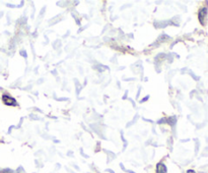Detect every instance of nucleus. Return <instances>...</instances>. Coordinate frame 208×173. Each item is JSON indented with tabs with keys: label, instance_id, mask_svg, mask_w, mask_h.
Returning a JSON list of instances; mask_svg holds the SVG:
<instances>
[{
	"label": "nucleus",
	"instance_id": "f03ea898",
	"mask_svg": "<svg viewBox=\"0 0 208 173\" xmlns=\"http://www.w3.org/2000/svg\"><path fill=\"white\" fill-rule=\"evenodd\" d=\"M2 100L5 104H7V105H15V100H14L13 98H11V97L7 96V95H4V96L2 97Z\"/></svg>",
	"mask_w": 208,
	"mask_h": 173
},
{
	"label": "nucleus",
	"instance_id": "f257e3e1",
	"mask_svg": "<svg viewBox=\"0 0 208 173\" xmlns=\"http://www.w3.org/2000/svg\"><path fill=\"white\" fill-rule=\"evenodd\" d=\"M206 12H207V8H206V7L202 8V9L199 11V21H200V23H201L202 25H204V21H205Z\"/></svg>",
	"mask_w": 208,
	"mask_h": 173
},
{
	"label": "nucleus",
	"instance_id": "7ed1b4c3",
	"mask_svg": "<svg viewBox=\"0 0 208 173\" xmlns=\"http://www.w3.org/2000/svg\"><path fill=\"white\" fill-rule=\"evenodd\" d=\"M168 169L164 163H158L156 166V173H166Z\"/></svg>",
	"mask_w": 208,
	"mask_h": 173
},
{
	"label": "nucleus",
	"instance_id": "20e7f679",
	"mask_svg": "<svg viewBox=\"0 0 208 173\" xmlns=\"http://www.w3.org/2000/svg\"><path fill=\"white\" fill-rule=\"evenodd\" d=\"M187 173H196V172H195V171H193V170H188Z\"/></svg>",
	"mask_w": 208,
	"mask_h": 173
}]
</instances>
